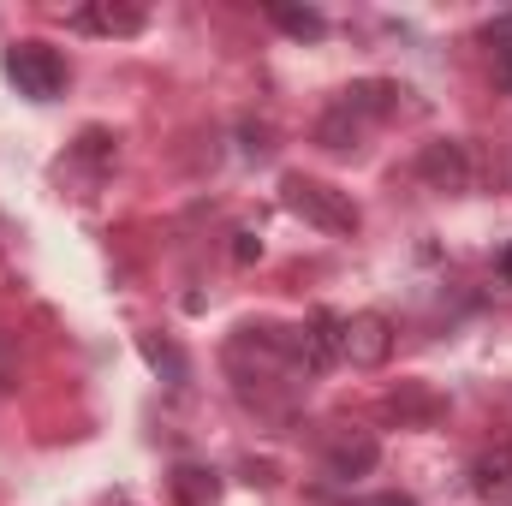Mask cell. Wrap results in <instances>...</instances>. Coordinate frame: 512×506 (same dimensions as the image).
Segmentation results:
<instances>
[{"mask_svg": "<svg viewBox=\"0 0 512 506\" xmlns=\"http://www.w3.org/2000/svg\"><path fill=\"white\" fill-rule=\"evenodd\" d=\"M78 24L84 30H102V36H137L143 30V12L137 6H90V12H78Z\"/></svg>", "mask_w": 512, "mask_h": 506, "instance_id": "ba28073f", "label": "cell"}, {"mask_svg": "<svg viewBox=\"0 0 512 506\" xmlns=\"http://www.w3.org/2000/svg\"><path fill=\"white\" fill-rule=\"evenodd\" d=\"M376 459H382L376 435H346V441L328 447V471L334 477H364V471H376Z\"/></svg>", "mask_w": 512, "mask_h": 506, "instance_id": "8992f818", "label": "cell"}, {"mask_svg": "<svg viewBox=\"0 0 512 506\" xmlns=\"http://www.w3.org/2000/svg\"><path fill=\"white\" fill-rule=\"evenodd\" d=\"M417 179L429 191H441V197H465L477 185V161H471V149L459 137H435V143L417 149Z\"/></svg>", "mask_w": 512, "mask_h": 506, "instance_id": "7a4b0ae2", "label": "cell"}, {"mask_svg": "<svg viewBox=\"0 0 512 506\" xmlns=\"http://www.w3.org/2000/svg\"><path fill=\"white\" fill-rule=\"evenodd\" d=\"M143 352H149V364H155V370H167L173 381H185V364H179V352H173V346H155V340H149Z\"/></svg>", "mask_w": 512, "mask_h": 506, "instance_id": "7c38bea8", "label": "cell"}, {"mask_svg": "<svg viewBox=\"0 0 512 506\" xmlns=\"http://www.w3.org/2000/svg\"><path fill=\"white\" fill-rule=\"evenodd\" d=\"M268 18H274L286 36H322V30H328V18H322L316 6H268Z\"/></svg>", "mask_w": 512, "mask_h": 506, "instance_id": "30bf717a", "label": "cell"}, {"mask_svg": "<svg viewBox=\"0 0 512 506\" xmlns=\"http://www.w3.org/2000/svg\"><path fill=\"white\" fill-rule=\"evenodd\" d=\"M393 358V322L376 310H358V316H340V364L352 370H382Z\"/></svg>", "mask_w": 512, "mask_h": 506, "instance_id": "3957f363", "label": "cell"}, {"mask_svg": "<svg viewBox=\"0 0 512 506\" xmlns=\"http://www.w3.org/2000/svg\"><path fill=\"white\" fill-rule=\"evenodd\" d=\"M501 78H507V90H512V54H501Z\"/></svg>", "mask_w": 512, "mask_h": 506, "instance_id": "2e32d148", "label": "cell"}, {"mask_svg": "<svg viewBox=\"0 0 512 506\" xmlns=\"http://www.w3.org/2000/svg\"><path fill=\"white\" fill-rule=\"evenodd\" d=\"M298 358H304L310 370L340 364V316H316L310 328H298Z\"/></svg>", "mask_w": 512, "mask_h": 506, "instance_id": "5b68a950", "label": "cell"}, {"mask_svg": "<svg viewBox=\"0 0 512 506\" xmlns=\"http://www.w3.org/2000/svg\"><path fill=\"white\" fill-rule=\"evenodd\" d=\"M316 137H322V149H352V143H358V120H352L346 108H334V114L322 120Z\"/></svg>", "mask_w": 512, "mask_h": 506, "instance_id": "8fae6325", "label": "cell"}, {"mask_svg": "<svg viewBox=\"0 0 512 506\" xmlns=\"http://www.w3.org/2000/svg\"><path fill=\"white\" fill-rule=\"evenodd\" d=\"M286 203L310 227H322V233H358V209L334 185H322V179H286Z\"/></svg>", "mask_w": 512, "mask_h": 506, "instance_id": "277c9868", "label": "cell"}, {"mask_svg": "<svg viewBox=\"0 0 512 506\" xmlns=\"http://www.w3.org/2000/svg\"><path fill=\"white\" fill-rule=\"evenodd\" d=\"M233 256H239V262H256V256H262V239H256V233H239Z\"/></svg>", "mask_w": 512, "mask_h": 506, "instance_id": "4fadbf2b", "label": "cell"}, {"mask_svg": "<svg viewBox=\"0 0 512 506\" xmlns=\"http://www.w3.org/2000/svg\"><path fill=\"white\" fill-rule=\"evenodd\" d=\"M358 506H417L411 495H370V501H358Z\"/></svg>", "mask_w": 512, "mask_h": 506, "instance_id": "5bb4252c", "label": "cell"}, {"mask_svg": "<svg viewBox=\"0 0 512 506\" xmlns=\"http://www.w3.org/2000/svg\"><path fill=\"white\" fill-rule=\"evenodd\" d=\"M483 501H495V495H507L512 489V447H495V453H483L477 459V483H471Z\"/></svg>", "mask_w": 512, "mask_h": 506, "instance_id": "9c48e42d", "label": "cell"}, {"mask_svg": "<svg viewBox=\"0 0 512 506\" xmlns=\"http://www.w3.org/2000/svg\"><path fill=\"white\" fill-rule=\"evenodd\" d=\"M6 84L24 102H54L66 90V60L48 42H12L6 48Z\"/></svg>", "mask_w": 512, "mask_h": 506, "instance_id": "6da1fadb", "label": "cell"}, {"mask_svg": "<svg viewBox=\"0 0 512 506\" xmlns=\"http://www.w3.org/2000/svg\"><path fill=\"white\" fill-rule=\"evenodd\" d=\"M399 96H405L399 84H382V78H376V84H352L340 108H346L352 120H358V114H370V120H376V114H393V108H399Z\"/></svg>", "mask_w": 512, "mask_h": 506, "instance_id": "52a82bcc", "label": "cell"}, {"mask_svg": "<svg viewBox=\"0 0 512 506\" xmlns=\"http://www.w3.org/2000/svg\"><path fill=\"white\" fill-rule=\"evenodd\" d=\"M501 280H507V286H512V245H507V251H501Z\"/></svg>", "mask_w": 512, "mask_h": 506, "instance_id": "9a60e30c", "label": "cell"}]
</instances>
